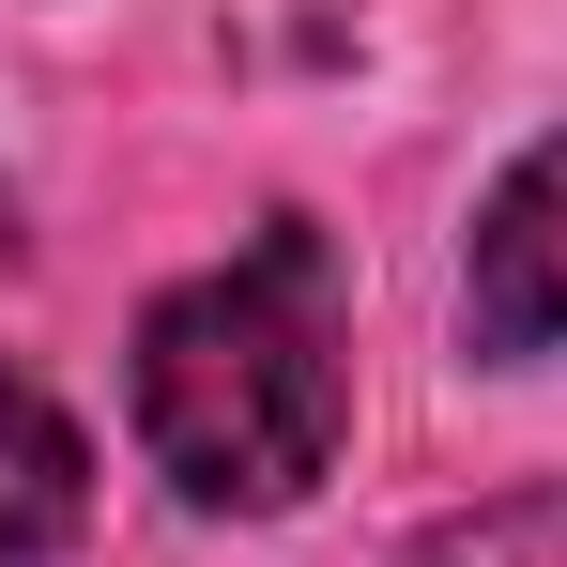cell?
Instances as JSON below:
<instances>
[{"label": "cell", "instance_id": "cell-2", "mask_svg": "<svg viewBox=\"0 0 567 567\" xmlns=\"http://www.w3.org/2000/svg\"><path fill=\"white\" fill-rule=\"evenodd\" d=\"M475 353H537V338H567V138H537L506 185H491V215H475Z\"/></svg>", "mask_w": 567, "mask_h": 567}, {"label": "cell", "instance_id": "cell-3", "mask_svg": "<svg viewBox=\"0 0 567 567\" xmlns=\"http://www.w3.org/2000/svg\"><path fill=\"white\" fill-rule=\"evenodd\" d=\"M78 506H93V461H78V430H62L31 383L0 369V567L62 553V537H78Z\"/></svg>", "mask_w": 567, "mask_h": 567}, {"label": "cell", "instance_id": "cell-4", "mask_svg": "<svg viewBox=\"0 0 567 567\" xmlns=\"http://www.w3.org/2000/svg\"><path fill=\"white\" fill-rule=\"evenodd\" d=\"M414 567H567V491H522V506H475V522H430Z\"/></svg>", "mask_w": 567, "mask_h": 567}, {"label": "cell", "instance_id": "cell-1", "mask_svg": "<svg viewBox=\"0 0 567 567\" xmlns=\"http://www.w3.org/2000/svg\"><path fill=\"white\" fill-rule=\"evenodd\" d=\"M353 430V353H338V261L322 230L277 215L246 261L185 277L138 322V445L185 506L277 522Z\"/></svg>", "mask_w": 567, "mask_h": 567}]
</instances>
